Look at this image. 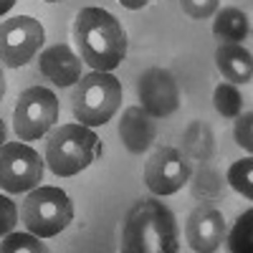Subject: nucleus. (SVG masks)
<instances>
[{
    "label": "nucleus",
    "mask_w": 253,
    "mask_h": 253,
    "mask_svg": "<svg viewBox=\"0 0 253 253\" xmlns=\"http://www.w3.org/2000/svg\"><path fill=\"white\" fill-rule=\"evenodd\" d=\"M46 246L33 233H8L0 241V253H43Z\"/></svg>",
    "instance_id": "aec40b11"
},
{
    "label": "nucleus",
    "mask_w": 253,
    "mask_h": 253,
    "mask_svg": "<svg viewBox=\"0 0 253 253\" xmlns=\"http://www.w3.org/2000/svg\"><path fill=\"white\" fill-rule=\"evenodd\" d=\"M213 104H215V112L228 119H233L243 112V96L233 84H218L213 91Z\"/></svg>",
    "instance_id": "a211bd4d"
},
{
    "label": "nucleus",
    "mask_w": 253,
    "mask_h": 253,
    "mask_svg": "<svg viewBox=\"0 0 253 253\" xmlns=\"http://www.w3.org/2000/svg\"><path fill=\"white\" fill-rule=\"evenodd\" d=\"M137 96L150 117H170L180 107V89L167 69H147L137 79Z\"/></svg>",
    "instance_id": "9d476101"
},
{
    "label": "nucleus",
    "mask_w": 253,
    "mask_h": 253,
    "mask_svg": "<svg viewBox=\"0 0 253 253\" xmlns=\"http://www.w3.org/2000/svg\"><path fill=\"white\" fill-rule=\"evenodd\" d=\"M23 223L38 238H53L74 220V203L61 187H33L23 200Z\"/></svg>",
    "instance_id": "39448f33"
},
{
    "label": "nucleus",
    "mask_w": 253,
    "mask_h": 253,
    "mask_svg": "<svg viewBox=\"0 0 253 253\" xmlns=\"http://www.w3.org/2000/svg\"><path fill=\"white\" fill-rule=\"evenodd\" d=\"M79 58L94 71H114L126 56V31L104 8H81L71 26Z\"/></svg>",
    "instance_id": "f257e3e1"
},
{
    "label": "nucleus",
    "mask_w": 253,
    "mask_h": 253,
    "mask_svg": "<svg viewBox=\"0 0 253 253\" xmlns=\"http://www.w3.org/2000/svg\"><path fill=\"white\" fill-rule=\"evenodd\" d=\"M15 3H18V0H0V15H5V13H8Z\"/></svg>",
    "instance_id": "a878e982"
},
{
    "label": "nucleus",
    "mask_w": 253,
    "mask_h": 253,
    "mask_svg": "<svg viewBox=\"0 0 253 253\" xmlns=\"http://www.w3.org/2000/svg\"><path fill=\"white\" fill-rule=\"evenodd\" d=\"M157 137V126L152 117L147 114L142 107H129L124 109L122 122H119V139L132 155H142L152 147Z\"/></svg>",
    "instance_id": "ddd939ff"
},
{
    "label": "nucleus",
    "mask_w": 253,
    "mask_h": 253,
    "mask_svg": "<svg viewBox=\"0 0 253 253\" xmlns=\"http://www.w3.org/2000/svg\"><path fill=\"white\" fill-rule=\"evenodd\" d=\"M46 31L33 15H15L0 23V61L10 69H20L41 51Z\"/></svg>",
    "instance_id": "6e6552de"
},
{
    "label": "nucleus",
    "mask_w": 253,
    "mask_h": 253,
    "mask_svg": "<svg viewBox=\"0 0 253 253\" xmlns=\"http://www.w3.org/2000/svg\"><path fill=\"white\" fill-rule=\"evenodd\" d=\"M104 152L101 139L86 124H63L46 139V165L56 177H74Z\"/></svg>",
    "instance_id": "7ed1b4c3"
},
{
    "label": "nucleus",
    "mask_w": 253,
    "mask_h": 253,
    "mask_svg": "<svg viewBox=\"0 0 253 253\" xmlns=\"http://www.w3.org/2000/svg\"><path fill=\"white\" fill-rule=\"evenodd\" d=\"M236 142L243 147L246 152H251L253 150V114L251 112H246L243 117L238 114V122H236Z\"/></svg>",
    "instance_id": "5701e85b"
},
{
    "label": "nucleus",
    "mask_w": 253,
    "mask_h": 253,
    "mask_svg": "<svg viewBox=\"0 0 253 253\" xmlns=\"http://www.w3.org/2000/svg\"><path fill=\"white\" fill-rule=\"evenodd\" d=\"M215 66L230 84H248L253 76V56L241 43H220L215 51Z\"/></svg>",
    "instance_id": "4468645a"
},
{
    "label": "nucleus",
    "mask_w": 253,
    "mask_h": 253,
    "mask_svg": "<svg viewBox=\"0 0 253 253\" xmlns=\"http://www.w3.org/2000/svg\"><path fill=\"white\" fill-rule=\"evenodd\" d=\"M119 3H122L124 8H129V10H142V8L150 5L152 0H119Z\"/></svg>",
    "instance_id": "393cba45"
},
{
    "label": "nucleus",
    "mask_w": 253,
    "mask_h": 253,
    "mask_svg": "<svg viewBox=\"0 0 253 253\" xmlns=\"http://www.w3.org/2000/svg\"><path fill=\"white\" fill-rule=\"evenodd\" d=\"M213 33L223 41V43H241L251 33V23L248 15L238 8H223L218 10L215 20H213Z\"/></svg>",
    "instance_id": "dca6fc26"
},
{
    "label": "nucleus",
    "mask_w": 253,
    "mask_h": 253,
    "mask_svg": "<svg viewBox=\"0 0 253 253\" xmlns=\"http://www.w3.org/2000/svg\"><path fill=\"white\" fill-rule=\"evenodd\" d=\"M193 180L190 182V193H193V198L203 200V203H218L223 198V190H225V182H223V175L215 170V167L210 165H200V170L195 175H190Z\"/></svg>",
    "instance_id": "f3484780"
},
{
    "label": "nucleus",
    "mask_w": 253,
    "mask_h": 253,
    "mask_svg": "<svg viewBox=\"0 0 253 253\" xmlns=\"http://www.w3.org/2000/svg\"><path fill=\"white\" fill-rule=\"evenodd\" d=\"M185 238L198 253H213L225 241V218L213 205H198L185 220Z\"/></svg>",
    "instance_id": "9b49d317"
},
{
    "label": "nucleus",
    "mask_w": 253,
    "mask_h": 253,
    "mask_svg": "<svg viewBox=\"0 0 253 253\" xmlns=\"http://www.w3.org/2000/svg\"><path fill=\"white\" fill-rule=\"evenodd\" d=\"M43 180V162L33 147L23 142L0 144V187L5 193H28Z\"/></svg>",
    "instance_id": "0eeeda50"
},
{
    "label": "nucleus",
    "mask_w": 253,
    "mask_h": 253,
    "mask_svg": "<svg viewBox=\"0 0 253 253\" xmlns=\"http://www.w3.org/2000/svg\"><path fill=\"white\" fill-rule=\"evenodd\" d=\"M58 99L46 86H31L18 96L13 109V129L20 142H36L58 122Z\"/></svg>",
    "instance_id": "423d86ee"
},
{
    "label": "nucleus",
    "mask_w": 253,
    "mask_h": 253,
    "mask_svg": "<svg viewBox=\"0 0 253 253\" xmlns=\"http://www.w3.org/2000/svg\"><path fill=\"white\" fill-rule=\"evenodd\" d=\"M81 58L69 48V46H51L41 53L38 58V71L43 74L48 81H53L56 86H74L81 79Z\"/></svg>",
    "instance_id": "f8f14e48"
},
{
    "label": "nucleus",
    "mask_w": 253,
    "mask_h": 253,
    "mask_svg": "<svg viewBox=\"0 0 253 253\" xmlns=\"http://www.w3.org/2000/svg\"><path fill=\"white\" fill-rule=\"evenodd\" d=\"M251 220H253V210H246V213L236 220L233 230L228 236V248L233 253H251Z\"/></svg>",
    "instance_id": "412c9836"
},
{
    "label": "nucleus",
    "mask_w": 253,
    "mask_h": 253,
    "mask_svg": "<svg viewBox=\"0 0 253 253\" xmlns=\"http://www.w3.org/2000/svg\"><path fill=\"white\" fill-rule=\"evenodd\" d=\"M122 107V84L109 71H91L76 81L71 109L79 124L101 126Z\"/></svg>",
    "instance_id": "20e7f679"
},
{
    "label": "nucleus",
    "mask_w": 253,
    "mask_h": 253,
    "mask_svg": "<svg viewBox=\"0 0 253 253\" xmlns=\"http://www.w3.org/2000/svg\"><path fill=\"white\" fill-rule=\"evenodd\" d=\"M218 3H220V0H180L182 13L190 15V18H195V20L210 18L218 10Z\"/></svg>",
    "instance_id": "4be33fe9"
},
{
    "label": "nucleus",
    "mask_w": 253,
    "mask_h": 253,
    "mask_svg": "<svg viewBox=\"0 0 253 253\" xmlns=\"http://www.w3.org/2000/svg\"><path fill=\"white\" fill-rule=\"evenodd\" d=\"M5 137H8V132H5V124H3V119H0V144H5Z\"/></svg>",
    "instance_id": "cd10ccee"
},
{
    "label": "nucleus",
    "mask_w": 253,
    "mask_h": 253,
    "mask_svg": "<svg viewBox=\"0 0 253 253\" xmlns=\"http://www.w3.org/2000/svg\"><path fill=\"white\" fill-rule=\"evenodd\" d=\"M190 175V162L175 147H157L144 162V185L155 195H175L187 185Z\"/></svg>",
    "instance_id": "1a4fd4ad"
},
{
    "label": "nucleus",
    "mask_w": 253,
    "mask_h": 253,
    "mask_svg": "<svg viewBox=\"0 0 253 253\" xmlns=\"http://www.w3.org/2000/svg\"><path fill=\"white\" fill-rule=\"evenodd\" d=\"M18 223V208L10 198L0 195V236H8Z\"/></svg>",
    "instance_id": "b1692460"
},
{
    "label": "nucleus",
    "mask_w": 253,
    "mask_h": 253,
    "mask_svg": "<svg viewBox=\"0 0 253 253\" xmlns=\"http://www.w3.org/2000/svg\"><path fill=\"white\" fill-rule=\"evenodd\" d=\"M228 182L230 187L241 193L246 200H253V160L246 157V160H238L230 165L228 170Z\"/></svg>",
    "instance_id": "6ab92c4d"
},
{
    "label": "nucleus",
    "mask_w": 253,
    "mask_h": 253,
    "mask_svg": "<svg viewBox=\"0 0 253 253\" xmlns=\"http://www.w3.org/2000/svg\"><path fill=\"white\" fill-rule=\"evenodd\" d=\"M182 150L190 160L195 162H210L215 152V134L205 122H190L182 134Z\"/></svg>",
    "instance_id": "2eb2a0df"
},
{
    "label": "nucleus",
    "mask_w": 253,
    "mask_h": 253,
    "mask_svg": "<svg viewBox=\"0 0 253 253\" xmlns=\"http://www.w3.org/2000/svg\"><path fill=\"white\" fill-rule=\"evenodd\" d=\"M46 3H61V0H46Z\"/></svg>",
    "instance_id": "c85d7f7f"
},
{
    "label": "nucleus",
    "mask_w": 253,
    "mask_h": 253,
    "mask_svg": "<svg viewBox=\"0 0 253 253\" xmlns=\"http://www.w3.org/2000/svg\"><path fill=\"white\" fill-rule=\"evenodd\" d=\"M5 96V76H3V69H0V99Z\"/></svg>",
    "instance_id": "bb28decb"
},
{
    "label": "nucleus",
    "mask_w": 253,
    "mask_h": 253,
    "mask_svg": "<svg viewBox=\"0 0 253 253\" xmlns=\"http://www.w3.org/2000/svg\"><path fill=\"white\" fill-rule=\"evenodd\" d=\"M124 253H177L180 236L177 220L170 208L155 198L137 200L124 220L122 230Z\"/></svg>",
    "instance_id": "f03ea898"
}]
</instances>
